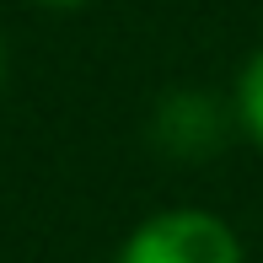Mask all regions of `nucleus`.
<instances>
[{
  "label": "nucleus",
  "mask_w": 263,
  "mask_h": 263,
  "mask_svg": "<svg viewBox=\"0 0 263 263\" xmlns=\"http://www.w3.org/2000/svg\"><path fill=\"white\" fill-rule=\"evenodd\" d=\"M236 118H242V129L263 145V49L242 65V81H236Z\"/></svg>",
  "instance_id": "nucleus-3"
},
{
  "label": "nucleus",
  "mask_w": 263,
  "mask_h": 263,
  "mask_svg": "<svg viewBox=\"0 0 263 263\" xmlns=\"http://www.w3.org/2000/svg\"><path fill=\"white\" fill-rule=\"evenodd\" d=\"M156 129H161L166 145H177V151H210L215 135H220V118H215V107L204 97L183 91V97H172V102L161 107Z\"/></svg>",
  "instance_id": "nucleus-2"
},
{
  "label": "nucleus",
  "mask_w": 263,
  "mask_h": 263,
  "mask_svg": "<svg viewBox=\"0 0 263 263\" xmlns=\"http://www.w3.org/2000/svg\"><path fill=\"white\" fill-rule=\"evenodd\" d=\"M118 263H247L236 231L215 210H161L145 226H135Z\"/></svg>",
  "instance_id": "nucleus-1"
},
{
  "label": "nucleus",
  "mask_w": 263,
  "mask_h": 263,
  "mask_svg": "<svg viewBox=\"0 0 263 263\" xmlns=\"http://www.w3.org/2000/svg\"><path fill=\"white\" fill-rule=\"evenodd\" d=\"M0 76H6V65H0Z\"/></svg>",
  "instance_id": "nucleus-5"
},
{
  "label": "nucleus",
  "mask_w": 263,
  "mask_h": 263,
  "mask_svg": "<svg viewBox=\"0 0 263 263\" xmlns=\"http://www.w3.org/2000/svg\"><path fill=\"white\" fill-rule=\"evenodd\" d=\"M49 6H81V0H49Z\"/></svg>",
  "instance_id": "nucleus-4"
}]
</instances>
